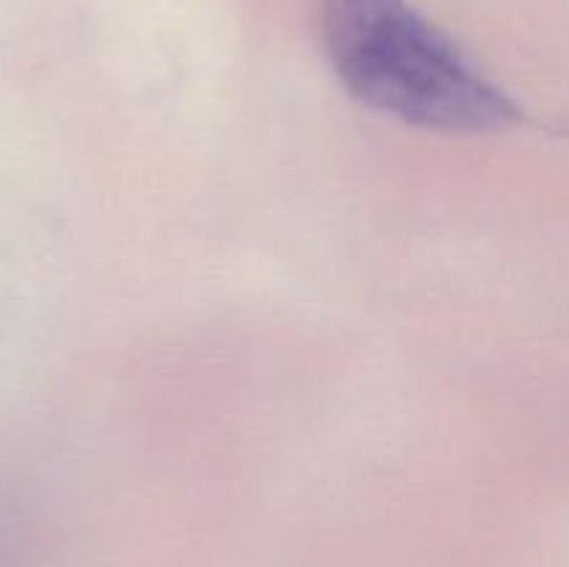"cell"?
I'll return each mask as SVG.
<instances>
[{
	"mask_svg": "<svg viewBox=\"0 0 569 567\" xmlns=\"http://www.w3.org/2000/svg\"><path fill=\"white\" fill-rule=\"evenodd\" d=\"M322 39L342 87L406 126L483 133L526 122L520 103L406 0H326Z\"/></svg>",
	"mask_w": 569,
	"mask_h": 567,
	"instance_id": "cell-1",
	"label": "cell"
}]
</instances>
